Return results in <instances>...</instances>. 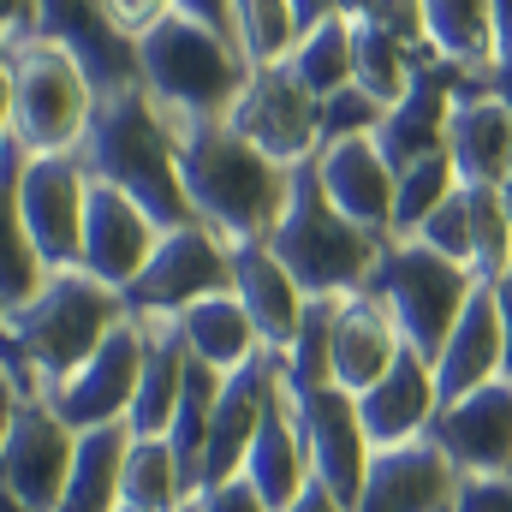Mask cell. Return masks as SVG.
I'll use <instances>...</instances> for the list:
<instances>
[{
  "instance_id": "1",
  "label": "cell",
  "mask_w": 512,
  "mask_h": 512,
  "mask_svg": "<svg viewBox=\"0 0 512 512\" xmlns=\"http://www.w3.org/2000/svg\"><path fill=\"white\" fill-rule=\"evenodd\" d=\"M126 322L120 292L90 274H54L48 292L6 322V417L24 405H48Z\"/></svg>"
},
{
  "instance_id": "2",
  "label": "cell",
  "mask_w": 512,
  "mask_h": 512,
  "mask_svg": "<svg viewBox=\"0 0 512 512\" xmlns=\"http://www.w3.org/2000/svg\"><path fill=\"white\" fill-rule=\"evenodd\" d=\"M179 167H185V197L197 209V227H209L227 251L274 239L286 197H292V173L274 167L262 149H251L233 126L185 131Z\"/></svg>"
},
{
  "instance_id": "3",
  "label": "cell",
  "mask_w": 512,
  "mask_h": 512,
  "mask_svg": "<svg viewBox=\"0 0 512 512\" xmlns=\"http://www.w3.org/2000/svg\"><path fill=\"white\" fill-rule=\"evenodd\" d=\"M78 155H84V167H90L96 185L126 191L161 233L197 227V209H191V197H185L179 137L161 120V108L149 102L143 84L96 108V126H90V137H84Z\"/></svg>"
},
{
  "instance_id": "4",
  "label": "cell",
  "mask_w": 512,
  "mask_h": 512,
  "mask_svg": "<svg viewBox=\"0 0 512 512\" xmlns=\"http://www.w3.org/2000/svg\"><path fill=\"white\" fill-rule=\"evenodd\" d=\"M137 60H143V90L161 108V120L173 126V137H185L197 126H227L245 84H251L245 54L227 48L221 36H209L203 24H191L179 12V0L137 42Z\"/></svg>"
},
{
  "instance_id": "5",
  "label": "cell",
  "mask_w": 512,
  "mask_h": 512,
  "mask_svg": "<svg viewBox=\"0 0 512 512\" xmlns=\"http://www.w3.org/2000/svg\"><path fill=\"white\" fill-rule=\"evenodd\" d=\"M268 251L286 262V274L304 286V298H352V292H370L387 239L352 227L328 203L316 161H304V167H292V197H286V215H280Z\"/></svg>"
},
{
  "instance_id": "6",
  "label": "cell",
  "mask_w": 512,
  "mask_h": 512,
  "mask_svg": "<svg viewBox=\"0 0 512 512\" xmlns=\"http://www.w3.org/2000/svg\"><path fill=\"white\" fill-rule=\"evenodd\" d=\"M0 90H6V108H0L6 126H0V137H12L30 161L78 155L90 126H96V108H102V96L72 66V54L60 42H48V36H30V42L6 48Z\"/></svg>"
},
{
  "instance_id": "7",
  "label": "cell",
  "mask_w": 512,
  "mask_h": 512,
  "mask_svg": "<svg viewBox=\"0 0 512 512\" xmlns=\"http://www.w3.org/2000/svg\"><path fill=\"white\" fill-rule=\"evenodd\" d=\"M477 286L483 280L471 268L435 256L429 245H387L382 268L370 280V292L382 298V310L393 316L405 352H417L423 364H435L447 352V340H453L465 304L477 298Z\"/></svg>"
},
{
  "instance_id": "8",
  "label": "cell",
  "mask_w": 512,
  "mask_h": 512,
  "mask_svg": "<svg viewBox=\"0 0 512 512\" xmlns=\"http://www.w3.org/2000/svg\"><path fill=\"white\" fill-rule=\"evenodd\" d=\"M90 167L84 155H42L18 173V185H6V215L24 221L30 245L54 274H78L84 262V221H90Z\"/></svg>"
},
{
  "instance_id": "9",
  "label": "cell",
  "mask_w": 512,
  "mask_h": 512,
  "mask_svg": "<svg viewBox=\"0 0 512 512\" xmlns=\"http://www.w3.org/2000/svg\"><path fill=\"white\" fill-rule=\"evenodd\" d=\"M227 292H233V251L209 227H179L161 239L155 262L126 292V316L131 322H179L185 310L227 298Z\"/></svg>"
},
{
  "instance_id": "10",
  "label": "cell",
  "mask_w": 512,
  "mask_h": 512,
  "mask_svg": "<svg viewBox=\"0 0 512 512\" xmlns=\"http://www.w3.org/2000/svg\"><path fill=\"white\" fill-rule=\"evenodd\" d=\"M292 399V423H298V441H304V459H310V477L340 501L346 512H358L364 495V477L376 465V447L364 435V417H358V399L340 393V387H322V393H286Z\"/></svg>"
},
{
  "instance_id": "11",
  "label": "cell",
  "mask_w": 512,
  "mask_h": 512,
  "mask_svg": "<svg viewBox=\"0 0 512 512\" xmlns=\"http://www.w3.org/2000/svg\"><path fill=\"white\" fill-rule=\"evenodd\" d=\"M78 435L54 417V405H24L0 417V495L30 512H60L72 483Z\"/></svg>"
},
{
  "instance_id": "12",
  "label": "cell",
  "mask_w": 512,
  "mask_h": 512,
  "mask_svg": "<svg viewBox=\"0 0 512 512\" xmlns=\"http://www.w3.org/2000/svg\"><path fill=\"white\" fill-rule=\"evenodd\" d=\"M227 126L239 131L251 149H262L274 167H304L322 155V102L286 72V66H268V72H251L239 108Z\"/></svg>"
},
{
  "instance_id": "13",
  "label": "cell",
  "mask_w": 512,
  "mask_h": 512,
  "mask_svg": "<svg viewBox=\"0 0 512 512\" xmlns=\"http://www.w3.org/2000/svg\"><path fill=\"white\" fill-rule=\"evenodd\" d=\"M42 36L72 54V66L90 78V90L102 102H114V96L143 84L137 42L114 24L108 0H42Z\"/></svg>"
},
{
  "instance_id": "14",
  "label": "cell",
  "mask_w": 512,
  "mask_h": 512,
  "mask_svg": "<svg viewBox=\"0 0 512 512\" xmlns=\"http://www.w3.org/2000/svg\"><path fill=\"white\" fill-rule=\"evenodd\" d=\"M274 399H280V358H268V352L256 364H245L239 376L221 382L215 423H209V447H203V471H197V495L245 477L251 447H256V435H262V417H268Z\"/></svg>"
},
{
  "instance_id": "15",
  "label": "cell",
  "mask_w": 512,
  "mask_h": 512,
  "mask_svg": "<svg viewBox=\"0 0 512 512\" xmlns=\"http://www.w3.org/2000/svg\"><path fill=\"white\" fill-rule=\"evenodd\" d=\"M137 382H143V322H126L48 405H54V417L72 435L114 429V423H126L131 405H137Z\"/></svg>"
},
{
  "instance_id": "16",
  "label": "cell",
  "mask_w": 512,
  "mask_h": 512,
  "mask_svg": "<svg viewBox=\"0 0 512 512\" xmlns=\"http://www.w3.org/2000/svg\"><path fill=\"white\" fill-rule=\"evenodd\" d=\"M161 239L167 233L131 203L126 191L96 185L90 191V221H84V262H78V274H90V280H102L108 292L126 298L131 286L143 280V268L155 262Z\"/></svg>"
},
{
  "instance_id": "17",
  "label": "cell",
  "mask_w": 512,
  "mask_h": 512,
  "mask_svg": "<svg viewBox=\"0 0 512 512\" xmlns=\"http://www.w3.org/2000/svg\"><path fill=\"white\" fill-rule=\"evenodd\" d=\"M465 90H477L465 72L441 66L435 54L417 60L405 102L387 108L382 131H376V143H382V155L393 161V173H405V167H417V161H429V155H447V120H453V102H459Z\"/></svg>"
},
{
  "instance_id": "18",
  "label": "cell",
  "mask_w": 512,
  "mask_h": 512,
  "mask_svg": "<svg viewBox=\"0 0 512 512\" xmlns=\"http://www.w3.org/2000/svg\"><path fill=\"white\" fill-rule=\"evenodd\" d=\"M316 173H322L328 203H334L352 227H364V233H376V239H387V245H393L399 173H393V161L382 155V143H376V137H346V143H328V149L316 155Z\"/></svg>"
},
{
  "instance_id": "19",
  "label": "cell",
  "mask_w": 512,
  "mask_h": 512,
  "mask_svg": "<svg viewBox=\"0 0 512 512\" xmlns=\"http://www.w3.org/2000/svg\"><path fill=\"white\" fill-rule=\"evenodd\" d=\"M429 441L447 453L459 477H512V382L441 405Z\"/></svg>"
},
{
  "instance_id": "20",
  "label": "cell",
  "mask_w": 512,
  "mask_h": 512,
  "mask_svg": "<svg viewBox=\"0 0 512 512\" xmlns=\"http://www.w3.org/2000/svg\"><path fill=\"white\" fill-rule=\"evenodd\" d=\"M358 417H364V435H370L376 453L411 447V441H429V429H435V417H441L435 364H423L417 352H405L382 382L358 399Z\"/></svg>"
},
{
  "instance_id": "21",
  "label": "cell",
  "mask_w": 512,
  "mask_h": 512,
  "mask_svg": "<svg viewBox=\"0 0 512 512\" xmlns=\"http://www.w3.org/2000/svg\"><path fill=\"white\" fill-rule=\"evenodd\" d=\"M453 495H459V471L447 465V453L435 441H411L376 453L358 512H453Z\"/></svg>"
},
{
  "instance_id": "22",
  "label": "cell",
  "mask_w": 512,
  "mask_h": 512,
  "mask_svg": "<svg viewBox=\"0 0 512 512\" xmlns=\"http://www.w3.org/2000/svg\"><path fill=\"white\" fill-rule=\"evenodd\" d=\"M495 382H507V328H501L495 286H477L447 352L435 358V387H441V405H459V399H471Z\"/></svg>"
},
{
  "instance_id": "23",
  "label": "cell",
  "mask_w": 512,
  "mask_h": 512,
  "mask_svg": "<svg viewBox=\"0 0 512 512\" xmlns=\"http://www.w3.org/2000/svg\"><path fill=\"white\" fill-rule=\"evenodd\" d=\"M233 298L245 304V316L256 322L268 358H280V352L292 346V334H298V322H304V310H310L304 286L286 274V262L268 251V245L233 251Z\"/></svg>"
},
{
  "instance_id": "24",
  "label": "cell",
  "mask_w": 512,
  "mask_h": 512,
  "mask_svg": "<svg viewBox=\"0 0 512 512\" xmlns=\"http://www.w3.org/2000/svg\"><path fill=\"white\" fill-rule=\"evenodd\" d=\"M399 358H405V340H399L393 316L382 310V298L376 292H352L340 304V328H334V387L364 399Z\"/></svg>"
},
{
  "instance_id": "25",
  "label": "cell",
  "mask_w": 512,
  "mask_h": 512,
  "mask_svg": "<svg viewBox=\"0 0 512 512\" xmlns=\"http://www.w3.org/2000/svg\"><path fill=\"white\" fill-rule=\"evenodd\" d=\"M447 155L459 167V185H507L512 173V114L507 102L477 84L453 102V120H447Z\"/></svg>"
},
{
  "instance_id": "26",
  "label": "cell",
  "mask_w": 512,
  "mask_h": 512,
  "mask_svg": "<svg viewBox=\"0 0 512 512\" xmlns=\"http://www.w3.org/2000/svg\"><path fill=\"white\" fill-rule=\"evenodd\" d=\"M191 346L179 334V322H143V382H137V405H131L126 429L137 441H167L179 399L191 382Z\"/></svg>"
},
{
  "instance_id": "27",
  "label": "cell",
  "mask_w": 512,
  "mask_h": 512,
  "mask_svg": "<svg viewBox=\"0 0 512 512\" xmlns=\"http://www.w3.org/2000/svg\"><path fill=\"white\" fill-rule=\"evenodd\" d=\"M245 483L268 501V512H286L316 483L310 477V459H304V441H298V423H292L286 387H280V399L262 417V435H256V447H251V465H245Z\"/></svg>"
},
{
  "instance_id": "28",
  "label": "cell",
  "mask_w": 512,
  "mask_h": 512,
  "mask_svg": "<svg viewBox=\"0 0 512 512\" xmlns=\"http://www.w3.org/2000/svg\"><path fill=\"white\" fill-rule=\"evenodd\" d=\"M429 54L471 84H489L501 42H495V0H429Z\"/></svg>"
},
{
  "instance_id": "29",
  "label": "cell",
  "mask_w": 512,
  "mask_h": 512,
  "mask_svg": "<svg viewBox=\"0 0 512 512\" xmlns=\"http://www.w3.org/2000/svg\"><path fill=\"white\" fill-rule=\"evenodd\" d=\"M131 441H137V435H131L126 423L78 435V459H72V483H66L60 512H126Z\"/></svg>"
},
{
  "instance_id": "30",
  "label": "cell",
  "mask_w": 512,
  "mask_h": 512,
  "mask_svg": "<svg viewBox=\"0 0 512 512\" xmlns=\"http://www.w3.org/2000/svg\"><path fill=\"white\" fill-rule=\"evenodd\" d=\"M179 334H185L191 358L209 364L215 376H239L245 364L262 358V334H256V322L245 316V304H239L233 292H227V298H209V304H197V310H185V316H179Z\"/></svg>"
},
{
  "instance_id": "31",
  "label": "cell",
  "mask_w": 512,
  "mask_h": 512,
  "mask_svg": "<svg viewBox=\"0 0 512 512\" xmlns=\"http://www.w3.org/2000/svg\"><path fill=\"white\" fill-rule=\"evenodd\" d=\"M340 304L346 298H310L292 346L280 352V387L286 393H322V387H334V328H340Z\"/></svg>"
},
{
  "instance_id": "32",
  "label": "cell",
  "mask_w": 512,
  "mask_h": 512,
  "mask_svg": "<svg viewBox=\"0 0 512 512\" xmlns=\"http://www.w3.org/2000/svg\"><path fill=\"white\" fill-rule=\"evenodd\" d=\"M197 501L191 471L179 465L173 441H131L126 459V507L137 512H179Z\"/></svg>"
},
{
  "instance_id": "33",
  "label": "cell",
  "mask_w": 512,
  "mask_h": 512,
  "mask_svg": "<svg viewBox=\"0 0 512 512\" xmlns=\"http://www.w3.org/2000/svg\"><path fill=\"white\" fill-rule=\"evenodd\" d=\"M286 72H292L316 102L352 90V6H340L328 24H316V30L298 42V54L286 60Z\"/></svg>"
},
{
  "instance_id": "34",
  "label": "cell",
  "mask_w": 512,
  "mask_h": 512,
  "mask_svg": "<svg viewBox=\"0 0 512 512\" xmlns=\"http://www.w3.org/2000/svg\"><path fill=\"white\" fill-rule=\"evenodd\" d=\"M417 60H423V54H405L399 42H387L382 30L364 24L358 6H352V84H358L364 96H376L382 108H399L405 90H411Z\"/></svg>"
},
{
  "instance_id": "35",
  "label": "cell",
  "mask_w": 512,
  "mask_h": 512,
  "mask_svg": "<svg viewBox=\"0 0 512 512\" xmlns=\"http://www.w3.org/2000/svg\"><path fill=\"white\" fill-rule=\"evenodd\" d=\"M453 191H459L453 155H429V161L405 167V173H399V203H393V245H411V239L429 227V215H435Z\"/></svg>"
},
{
  "instance_id": "36",
  "label": "cell",
  "mask_w": 512,
  "mask_h": 512,
  "mask_svg": "<svg viewBox=\"0 0 512 512\" xmlns=\"http://www.w3.org/2000/svg\"><path fill=\"white\" fill-rule=\"evenodd\" d=\"M239 54L251 72L286 66L298 54V6L292 0H239Z\"/></svg>"
},
{
  "instance_id": "37",
  "label": "cell",
  "mask_w": 512,
  "mask_h": 512,
  "mask_svg": "<svg viewBox=\"0 0 512 512\" xmlns=\"http://www.w3.org/2000/svg\"><path fill=\"white\" fill-rule=\"evenodd\" d=\"M471 203V251H477V280L501 286L512 274V215L501 203V185H465Z\"/></svg>"
},
{
  "instance_id": "38",
  "label": "cell",
  "mask_w": 512,
  "mask_h": 512,
  "mask_svg": "<svg viewBox=\"0 0 512 512\" xmlns=\"http://www.w3.org/2000/svg\"><path fill=\"white\" fill-rule=\"evenodd\" d=\"M411 245H429L435 256H447V262H459V268H471L477 274V251H471V203H465V185L429 215V227L411 239Z\"/></svg>"
},
{
  "instance_id": "39",
  "label": "cell",
  "mask_w": 512,
  "mask_h": 512,
  "mask_svg": "<svg viewBox=\"0 0 512 512\" xmlns=\"http://www.w3.org/2000/svg\"><path fill=\"white\" fill-rule=\"evenodd\" d=\"M382 120H387V108L352 84V90H340V96L322 102V149L328 143H346V137H376Z\"/></svg>"
},
{
  "instance_id": "40",
  "label": "cell",
  "mask_w": 512,
  "mask_h": 512,
  "mask_svg": "<svg viewBox=\"0 0 512 512\" xmlns=\"http://www.w3.org/2000/svg\"><path fill=\"white\" fill-rule=\"evenodd\" d=\"M358 18L376 24L387 42H399L405 54H429V12L417 0H364Z\"/></svg>"
},
{
  "instance_id": "41",
  "label": "cell",
  "mask_w": 512,
  "mask_h": 512,
  "mask_svg": "<svg viewBox=\"0 0 512 512\" xmlns=\"http://www.w3.org/2000/svg\"><path fill=\"white\" fill-rule=\"evenodd\" d=\"M453 512H512V477H459Z\"/></svg>"
},
{
  "instance_id": "42",
  "label": "cell",
  "mask_w": 512,
  "mask_h": 512,
  "mask_svg": "<svg viewBox=\"0 0 512 512\" xmlns=\"http://www.w3.org/2000/svg\"><path fill=\"white\" fill-rule=\"evenodd\" d=\"M179 12L209 36H221L227 48H239V0H179Z\"/></svg>"
},
{
  "instance_id": "43",
  "label": "cell",
  "mask_w": 512,
  "mask_h": 512,
  "mask_svg": "<svg viewBox=\"0 0 512 512\" xmlns=\"http://www.w3.org/2000/svg\"><path fill=\"white\" fill-rule=\"evenodd\" d=\"M197 507H203V512H268V501L256 495L245 477H233V483H221V489H203V495H197Z\"/></svg>"
},
{
  "instance_id": "44",
  "label": "cell",
  "mask_w": 512,
  "mask_h": 512,
  "mask_svg": "<svg viewBox=\"0 0 512 512\" xmlns=\"http://www.w3.org/2000/svg\"><path fill=\"white\" fill-rule=\"evenodd\" d=\"M286 512H346V507H340V501H334L322 483H310V489H304V495H298V501H292Z\"/></svg>"
},
{
  "instance_id": "45",
  "label": "cell",
  "mask_w": 512,
  "mask_h": 512,
  "mask_svg": "<svg viewBox=\"0 0 512 512\" xmlns=\"http://www.w3.org/2000/svg\"><path fill=\"white\" fill-rule=\"evenodd\" d=\"M495 304H501V328H507V382H512V274L495 286Z\"/></svg>"
},
{
  "instance_id": "46",
  "label": "cell",
  "mask_w": 512,
  "mask_h": 512,
  "mask_svg": "<svg viewBox=\"0 0 512 512\" xmlns=\"http://www.w3.org/2000/svg\"><path fill=\"white\" fill-rule=\"evenodd\" d=\"M489 90L507 102V114H512V54H501V60H495V72H489Z\"/></svg>"
},
{
  "instance_id": "47",
  "label": "cell",
  "mask_w": 512,
  "mask_h": 512,
  "mask_svg": "<svg viewBox=\"0 0 512 512\" xmlns=\"http://www.w3.org/2000/svg\"><path fill=\"white\" fill-rule=\"evenodd\" d=\"M501 203H507V215H512V173H507V185H501Z\"/></svg>"
},
{
  "instance_id": "48",
  "label": "cell",
  "mask_w": 512,
  "mask_h": 512,
  "mask_svg": "<svg viewBox=\"0 0 512 512\" xmlns=\"http://www.w3.org/2000/svg\"><path fill=\"white\" fill-rule=\"evenodd\" d=\"M0 512H30V507H18V501H6V495H0Z\"/></svg>"
},
{
  "instance_id": "49",
  "label": "cell",
  "mask_w": 512,
  "mask_h": 512,
  "mask_svg": "<svg viewBox=\"0 0 512 512\" xmlns=\"http://www.w3.org/2000/svg\"><path fill=\"white\" fill-rule=\"evenodd\" d=\"M179 512H203V507H197V501H191V507H179Z\"/></svg>"
},
{
  "instance_id": "50",
  "label": "cell",
  "mask_w": 512,
  "mask_h": 512,
  "mask_svg": "<svg viewBox=\"0 0 512 512\" xmlns=\"http://www.w3.org/2000/svg\"><path fill=\"white\" fill-rule=\"evenodd\" d=\"M126 512H137V507H126Z\"/></svg>"
}]
</instances>
